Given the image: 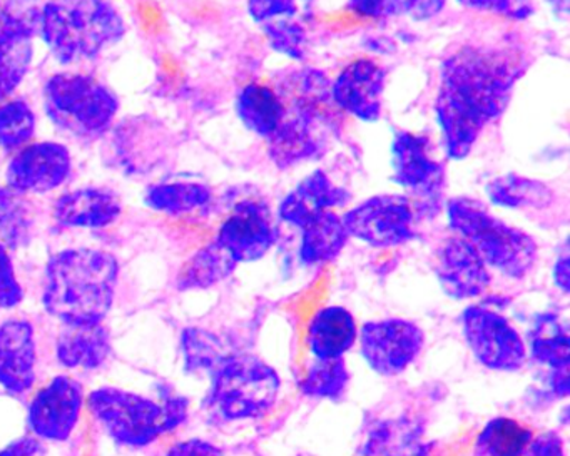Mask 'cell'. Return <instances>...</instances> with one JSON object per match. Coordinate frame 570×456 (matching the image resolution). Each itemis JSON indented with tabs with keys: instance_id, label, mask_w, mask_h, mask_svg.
Instances as JSON below:
<instances>
[{
	"instance_id": "obj_22",
	"label": "cell",
	"mask_w": 570,
	"mask_h": 456,
	"mask_svg": "<svg viewBox=\"0 0 570 456\" xmlns=\"http://www.w3.org/2000/svg\"><path fill=\"white\" fill-rule=\"evenodd\" d=\"M356 339V323L352 313L330 306L313 316L308 328V346L316 359L342 358Z\"/></svg>"
},
{
	"instance_id": "obj_31",
	"label": "cell",
	"mask_w": 570,
	"mask_h": 456,
	"mask_svg": "<svg viewBox=\"0 0 570 456\" xmlns=\"http://www.w3.org/2000/svg\"><path fill=\"white\" fill-rule=\"evenodd\" d=\"M38 116L24 99L0 102V149L18 152L35 138Z\"/></svg>"
},
{
	"instance_id": "obj_9",
	"label": "cell",
	"mask_w": 570,
	"mask_h": 456,
	"mask_svg": "<svg viewBox=\"0 0 570 456\" xmlns=\"http://www.w3.org/2000/svg\"><path fill=\"white\" fill-rule=\"evenodd\" d=\"M350 238L373 248L405 245L415 236L416 211L403 195H380L365 199L342 216Z\"/></svg>"
},
{
	"instance_id": "obj_8",
	"label": "cell",
	"mask_w": 570,
	"mask_h": 456,
	"mask_svg": "<svg viewBox=\"0 0 570 456\" xmlns=\"http://www.w3.org/2000/svg\"><path fill=\"white\" fill-rule=\"evenodd\" d=\"M429 149V139L415 132L399 131L392 141V179L415 198L416 215L435 212L445 189V166Z\"/></svg>"
},
{
	"instance_id": "obj_5",
	"label": "cell",
	"mask_w": 570,
	"mask_h": 456,
	"mask_svg": "<svg viewBox=\"0 0 570 456\" xmlns=\"http://www.w3.org/2000/svg\"><path fill=\"white\" fill-rule=\"evenodd\" d=\"M88 405L109 436L138 448L171 432L188 416V399L169 393L155 402L136 393L101 388L89 395Z\"/></svg>"
},
{
	"instance_id": "obj_13",
	"label": "cell",
	"mask_w": 570,
	"mask_h": 456,
	"mask_svg": "<svg viewBox=\"0 0 570 456\" xmlns=\"http://www.w3.org/2000/svg\"><path fill=\"white\" fill-rule=\"evenodd\" d=\"M275 221L268 206L255 199L238 202L219 226L215 241L236 262L258 261L276 242Z\"/></svg>"
},
{
	"instance_id": "obj_40",
	"label": "cell",
	"mask_w": 570,
	"mask_h": 456,
	"mask_svg": "<svg viewBox=\"0 0 570 456\" xmlns=\"http://www.w3.org/2000/svg\"><path fill=\"white\" fill-rule=\"evenodd\" d=\"M446 0H402V12L416 22L432 21L445 9Z\"/></svg>"
},
{
	"instance_id": "obj_37",
	"label": "cell",
	"mask_w": 570,
	"mask_h": 456,
	"mask_svg": "<svg viewBox=\"0 0 570 456\" xmlns=\"http://www.w3.org/2000/svg\"><path fill=\"white\" fill-rule=\"evenodd\" d=\"M249 18L256 24L289 19L298 11V0H248L246 4Z\"/></svg>"
},
{
	"instance_id": "obj_16",
	"label": "cell",
	"mask_w": 570,
	"mask_h": 456,
	"mask_svg": "<svg viewBox=\"0 0 570 456\" xmlns=\"http://www.w3.org/2000/svg\"><path fill=\"white\" fill-rule=\"evenodd\" d=\"M82 388L68 376H58L42 388L29 406V426L46 439H68L81 415Z\"/></svg>"
},
{
	"instance_id": "obj_30",
	"label": "cell",
	"mask_w": 570,
	"mask_h": 456,
	"mask_svg": "<svg viewBox=\"0 0 570 456\" xmlns=\"http://www.w3.org/2000/svg\"><path fill=\"white\" fill-rule=\"evenodd\" d=\"M238 262L218 242L203 248L193 256L191 261L183 269L178 285L181 289L209 288L235 271Z\"/></svg>"
},
{
	"instance_id": "obj_36",
	"label": "cell",
	"mask_w": 570,
	"mask_h": 456,
	"mask_svg": "<svg viewBox=\"0 0 570 456\" xmlns=\"http://www.w3.org/2000/svg\"><path fill=\"white\" fill-rule=\"evenodd\" d=\"M462 8L489 12L510 21H527L533 14L532 0H456Z\"/></svg>"
},
{
	"instance_id": "obj_29",
	"label": "cell",
	"mask_w": 570,
	"mask_h": 456,
	"mask_svg": "<svg viewBox=\"0 0 570 456\" xmlns=\"http://www.w3.org/2000/svg\"><path fill=\"white\" fill-rule=\"evenodd\" d=\"M532 442V429L512 418L487 423L473 448V456H523Z\"/></svg>"
},
{
	"instance_id": "obj_10",
	"label": "cell",
	"mask_w": 570,
	"mask_h": 456,
	"mask_svg": "<svg viewBox=\"0 0 570 456\" xmlns=\"http://www.w3.org/2000/svg\"><path fill=\"white\" fill-rule=\"evenodd\" d=\"M463 335L473 356L485 368L495 371H517L527 359V349L517 329L505 316L470 306L463 313Z\"/></svg>"
},
{
	"instance_id": "obj_39",
	"label": "cell",
	"mask_w": 570,
	"mask_h": 456,
	"mask_svg": "<svg viewBox=\"0 0 570 456\" xmlns=\"http://www.w3.org/2000/svg\"><path fill=\"white\" fill-rule=\"evenodd\" d=\"M348 8L360 18L383 21L402 12V0H348Z\"/></svg>"
},
{
	"instance_id": "obj_34",
	"label": "cell",
	"mask_w": 570,
	"mask_h": 456,
	"mask_svg": "<svg viewBox=\"0 0 570 456\" xmlns=\"http://www.w3.org/2000/svg\"><path fill=\"white\" fill-rule=\"evenodd\" d=\"M532 356L537 361L546 363L553 369L569 366V336L559 328L552 316H546L537 325L535 336L532 339Z\"/></svg>"
},
{
	"instance_id": "obj_41",
	"label": "cell",
	"mask_w": 570,
	"mask_h": 456,
	"mask_svg": "<svg viewBox=\"0 0 570 456\" xmlns=\"http://www.w3.org/2000/svg\"><path fill=\"white\" fill-rule=\"evenodd\" d=\"M527 452H529V456H566L562 438L556 433H546V435L533 439Z\"/></svg>"
},
{
	"instance_id": "obj_46",
	"label": "cell",
	"mask_w": 570,
	"mask_h": 456,
	"mask_svg": "<svg viewBox=\"0 0 570 456\" xmlns=\"http://www.w3.org/2000/svg\"><path fill=\"white\" fill-rule=\"evenodd\" d=\"M0 8H2V0H0Z\"/></svg>"
},
{
	"instance_id": "obj_24",
	"label": "cell",
	"mask_w": 570,
	"mask_h": 456,
	"mask_svg": "<svg viewBox=\"0 0 570 456\" xmlns=\"http://www.w3.org/2000/svg\"><path fill=\"white\" fill-rule=\"evenodd\" d=\"M111 353L109 333L105 326H68L58 339V358L68 368L95 369Z\"/></svg>"
},
{
	"instance_id": "obj_7",
	"label": "cell",
	"mask_w": 570,
	"mask_h": 456,
	"mask_svg": "<svg viewBox=\"0 0 570 456\" xmlns=\"http://www.w3.org/2000/svg\"><path fill=\"white\" fill-rule=\"evenodd\" d=\"M208 408L225 422L259 418L276 403L279 376L252 355L222 356L213 361Z\"/></svg>"
},
{
	"instance_id": "obj_45",
	"label": "cell",
	"mask_w": 570,
	"mask_h": 456,
	"mask_svg": "<svg viewBox=\"0 0 570 456\" xmlns=\"http://www.w3.org/2000/svg\"><path fill=\"white\" fill-rule=\"evenodd\" d=\"M553 389H556L557 395H569V366L556 369V375H553Z\"/></svg>"
},
{
	"instance_id": "obj_15",
	"label": "cell",
	"mask_w": 570,
	"mask_h": 456,
	"mask_svg": "<svg viewBox=\"0 0 570 456\" xmlns=\"http://www.w3.org/2000/svg\"><path fill=\"white\" fill-rule=\"evenodd\" d=\"M330 115L295 109L292 116L276 129L268 141V156L279 169L295 168L302 162L318 159L325 152L326 141L323 129L330 128Z\"/></svg>"
},
{
	"instance_id": "obj_43",
	"label": "cell",
	"mask_w": 570,
	"mask_h": 456,
	"mask_svg": "<svg viewBox=\"0 0 570 456\" xmlns=\"http://www.w3.org/2000/svg\"><path fill=\"white\" fill-rule=\"evenodd\" d=\"M0 456H42L41 443L26 436L0 452Z\"/></svg>"
},
{
	"instance_id": "obj_23",
	"label": "cell",
	"mask_w": 570,
	"mask_h": 456,
	"mask_svg": "<svg viewBox=\"0 0 570 456\" xmlns=\"http://www.w3.org/2000/svg\"><path fill=\"white\" fill-rule=\"evenodd\" d=\"M236 115L242 125L258 138L269 139L288 115L278 92L265 85H248L236 98Z\"/></svg>"
},
{
	"instance_id": "obj_17",
	"label": "cell",
	"mask_w": 570,
	"mask_h": 456,
	"mask_svg": "<svg viewBox=\"0 0 570 456\" xmlns=\"http://www.w3.org/2000/svg\"><path fill=\"white\" fill-rule=\"evenodd\" d=\"M436 278L450 298H475L490 285L489 266L460 236L446 239L436 252Z\"/></svg>"
},
{
	"instance_id": "obj_18",
	"label": "cell",
	"mask_w": 570,
	"mask_h": 456,
	"mask_svg": "<svg viewBox=\"0 0 570 456\" xmlns=\"http://www.w3.org/2000/svg\"><path fill=\"white\" fill-rule=\"evenodd\" d=\"M38 16L31 21L0 11V102L8 101L21 88L35 59Z\"/></svg>"
},
{
	"instance_id": "obj_21",
	"label": "cell",
	"mask_w": 570,
	"mask_h": 456,
	"mask_svg": "<svg viewBox=\"0 0 570 456\" xmlns=\"http://www.w3.org/2000/svg\"><path fill=\"white\" fill-rule=\"evenodd\" d=\"M122 212L118 195L102 188L66 192L55 205V218L66 228L101 229L118 221Z\"/></svg>"
},
{
	"instance_id": "obj_42",
	"label": "cell",
	"mask_w": 570,
	"mask_h": 456,
	"mask_svg": "<svg viewBox=\"0 0 570 456\" xmlns=\"http://www.w3.org/2000/svg\"><path fill=\"white\" fill-rule=\"evenodd\" d=\"M166 456H223V453L212 443L203 439H188L173 446Z\"/></svg>"
},
{
	"instance_id": "obj_44",
	"label": "cell",
	"mask_w": 570,
	"mask_h": 456,
	"mask_svg": "<svg viewBox=\"0 0 570 456\" xmlns=\"http://www.w3.org/2000/svg\"><path fill=\"white\" fill-rule=\"evenodd\" d=\"M569 271V256H562V258L557 259L556 266H553V281L566 293L570 288Z\"/></svg>"
},
{
	"instance_id": "obj_33",
	"label": "cell",
	"mask_w": 570,
	"mask_h": 456,
	"mask_svg": "<svg viewBox=\"0 0 570 456\" xmlns=\"http://www.w3.org/2000/svg\"><path fill=\"white\" fill-rule=\"evenodd\" d=\"M348 379V369L342 358L318 359L306 373L302 391L315 398L335 399L343 395Z\"/></svg>"
},
{
	"instance_id": "obj_4",
	"label": "cell",
	"mask_w": 570,
	"mask_h": 456,
	"mask_svg": "<svg viewBox=\"0 0 570 456\" xmlns=\"http://www.w3.org/2000/svg\"><path fill=\"white\" fill-rule=\"evenodd\" d=\"M449 226L476 249L490 268L522 278L537 261V242L522 229L507 225L476 199L459 196L446 202Z\"/></svg>"
},
{
	"instance_id": "obj_3",
	"label": "cell",
	"mask_w": 570,
	"mask_h": 456,
	"mask_svg": "<svg viewBox=\"0 0 570 456\" xmlns=\"http://www.w3.org/2000/svg\"><path fill=\"white\" fill-rule=\"evenodd\" d=\"M36 22L46 48L62 66L91 61L126 34L125 19L109 0H49Z\"/></svg>"
},
{
	"instance_id": "obj_2",
	"label": "cell",
	"mask_w": 570,
	"mask_h": 456,
	"mask_svg": "<svg viewBox=\"0 0 570 456\" xmlns=\"http://www.w3.org/2000/svg\"><path fill=\"white\" fill-rule=\"evenodd\" d=\"M119 265L99 249H66L49 259L42 301L68 326L99 325L115 301Z\"/></svg>"
},
{
	"instance_id": "obj_25",
	"label": "cell",
	"mask_w": 570,
	"mask_h": 456,
	"mask_svg": "<svg viewBox=\"0 0 570 456\" xmlns=\"http://www.w3.org/2000/svg\"><path fill=\"white\" fill-rule=\"evenodd\" d=\"M345 222L335 211L322 212L302 228L299 259L308 266L333 261L348 242Z\"/></svg>"
},
{
	"instance_id": "obj_6",
	"label": "cell",
	"mask_w": 570,
	"mask_h": 456,
	"mask_svg": "<svg viewBox=\"0 0 570 456\" xmlns=\"http://www.w3.org/2000/svg\"><path fill=\"white\" fill-rule=\"evenodd\" d=\"M45 109L49 121L66 135L98 139L115 125L119 99L95 76L61 72L46 82Z\"/></svg>"
},
{
	"instance_id": "obj_19",
	"label": "cell",
	"mask_w": 570,
	"mask_h": 456,
	"mask_svg": "<svg viewBox=\"0 0 570 456\" xmlns=\"http://www.w3.org/2000/svg\"><path fill=\"white\" fill-rule=\"evenodd\" d=\"M352 195L336 186L323 169L306 176L293 191L283 199L278 208L279 219L302 229L322 212L348 205Z\"/></svg>"
},
{
	"instance_id": "obj_35",
	"label": "cell",
	"mask_w": 570,
	"mask_h": 456,
	"mask_svg": "<svg viewBox=\"0 0 570 456\" xmlns=\"http://www.w3.org/2000/svg\"><path fill=\"white\" fill-rule=\"evenodd\" d=\"M262 28L273 51L292 61H305L308 38L302 24L289 18L266 22Z\"/></svg>"
},
{
	"instance_id": "obj_32",
	"label": "cell",
	"mask_w": 570,
	"mask_h": 456,
	"mask_svg": "<svg viewBox=\"0 0 570 456\" xmlns=\"http://www.w3.org/2000/svg\"><path fill=\"white\" fill-rule=\"evenodd\" d=\"M29 215L21 195L0 186V245L19 248L28 241Z\"/></svg>"
},
{
	"instance_id": "obj_26",
	"label": "cell",
	"mask_w": 570,
	"mask_h": 456,
	"mask_svg": "<svg viewBox=\"0 0 570 456\" xmlns=\"http://www.w3.org/2000/svg\"><path fill=\"white\" fill-rule=\"evenodd\" d=\"M485 195L493 206L503 209H543L556 201V192L546 182L513 172L489 181Z\"/></svg>"
},
{
	"instance_id": "obj_27",
	"label": "cell",
	"mask_w": 570,
	"mask_h": 456,
	"mask_svg": "<svg viewBox=\"0 0 570 456\" xmlns=\"http://www.w3.org/2000/svg\"><path fill=\"white\" fill-rule=\"evenodd\" d=\"M209 186L198 181H166L146 191L145 202L153 211L169 216L189 215L212 202Z\"/></svg>"
},
{
	"instance_id": "obj_28",
	"label": "cell",
	"mask_w": 570,
	"mask_h": 456,
	"mask_svg": "<svg viewBox=\"0 0 570 456\" xmlns=\"http://www.w3.org/2000/svg\"><path fill=\"white\" fill-rule=\"evenodd\" d=\"M363 456H430L422 432L406 419H390L373 429Z\"/></svg>"
},
{
	"instance_id": "obj_38",
	"label": "cell",
	"mask_w": 570,
	"mask_h": 456,
	"mask_svg": "<svg viewBox=\"0 0 570 456\" xmlns=\"http://www.w3.org/2000/svg\"><path fill=\"white\" fill-rule=\"evenodd\" d=\"M22 296L24 293L16 278L8 248L0 245V309L14 308L22 301Z\"/></svg>"
},
{
	"instance_id": "obj_11",
	"label": "cell",
	"mask_w": 570,
	"mask_h": 456,
	"mask_svg": "<svg viewBox=\"0 0 570 456\" xmlns=\"http://www.w3.org/2000/svg\"><path fill=\"white\" fill-rule=\"evenodd\" d=\"M72 172L71 151L61 142H29L14 152L6 171L8 188L18 195H46L61 188Z\"/></svg>"
},
{
	"instance_id": "obj_12",
	"label": "cell",
	"mask_w": 570,
	"mask_h": 456,
	"mask_svg": "<svg viewBox=\"0 0 570 456\" xmlns=\"http://www.w3.org/2000/svg\"><path fill=\"white\" fill-rule=\"evenodd\" d=\"M425 335L415 323L385 319L366 323L362 329V355L366 365L383 376L405 371L422 351Z\"/></svg>"
},
{
	"instance_id": "obj_14",
	"label": "cell",
	"mask_w": 570,
	"mask_h": 456,
	"mask_svg": "<svg viewBox=\"0 0 570 456\" xmlns=\"http://www.w3.org/2000/svg\"><path fill=\"white\" fill-rule=\"evenodd\" d=\"M385 86L386 71L379 62L356 59L332 81L333 102L358 121L376 122L382 118Z\"/></svg>"
},
{
	"instance_id": "obj_1",
	"label": "cell",
	"mask_w": 570,
	"mask_h": 456,
	"mask_svg": "<svg viewBox=\"0 0 570 456\" xmlns=\"http://www.w3.org/2000/svg\"><path fill=\"white\" fill-rule=\"evenodd\" d=\"M522 66L500 51L463 48L440 68L435 119L446 156L463 161L487 126L509 108Z\"/></svg>"
},
{
	"instance_id": "obj_20",
	"label": "cell",
	"mask_w": 570,
	"mask_h": 456,
	"mask_svg": "<svg viewBox=\"0 0 570 456\" xmlns=\"http://www.w3.org/2000/svg\"><path fill=\"white\" fill-rule=\"evenodd\" d=\"M36 341L31 323L14 319L0 325V385L21 395L36 379Z\"/></svg>"
}]
</instances>
